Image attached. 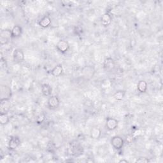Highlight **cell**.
<instances>
[{"label":"cell","mask_w":163,"mask_h":163,"mask_svg":"<svg viewBox=\"0 0 163 163\" xmlns=\"http://www.w3.org/2000/svg\"><path fill=\"white\" fill-rule=\"evenodd\" d=\"M11 38V31L3 30L0 33V43L2 45H5L8 43L10 39Z\"/></svg>","instance_id":"obj_9"},{"label":"cell","mask_w":163,"mask_h":163,"mask_svg":"<svg viewBox=\"0 0 163 163\" xmlns=\"http://www.w3.org/2000/svg\"><path fill=\"white\" fill-rule=\"evenodd\" d=\"M11 96H12V92H11L10 87L7 85H1V87H0L1 99L10 100Z\"/></svg>","instance_id":"obj_2"},{"label":"cell","mask_w":163,"mask_h":163,"mask_svg":"<svg viewBox=\"0 0 163 163\" xmlns=\"http://www.w3.org/2000/svg\"><path fill=\"white\" fill-rule=\"evenodd\" d=\"M150 160L147 157H139L138 159H137V160L136 161V162H139V163H148L150 162Z\"/></svg>","instance_id":"obj_23"},{"label":"cell","mask_w":163,"mask_h":163,"mask_svg":"<svg viewBox=\"0 0 163 163\" xmlns=\"http://www.w3.org/2000/svg\"><path fill=\"white\" fill-rule=\"evenodd\" d=\"M126 95V91L122 90H117L113 94V98L117 101H121L124 99Z\"/></svg>","instance_id":"obj_22"},{"label":"cell","mask_w":163,"mask_h":163,"mask_svg":"<svg viewBox=\"0 0 163 163\" xmlns=\"http://www.w3.org/2000/svg\"><path fill=\"white\" fill-rule=\"evenodd\" d=\"M60 105V100L56 96H49L47 100V106L51 110H55Z\"/></svg>","instance_id":"obj_5"},{"label":"cell","mask_w":163,"mask_h":163,"mask_svg":"<svg viewBox=\"0 0 163 163\" xmlns=\"http://www.w3.org/2000/svg\"><path fill=\"white\" fill-rule=\"evenodd\" d=\"M115 68V62L112 57H107L103 62V69L107 72H112Z\"/></svg>","instance_id":"obj_6"},{"label":"cell","mask_w":163,"mask_h":163,"mask_svg":"<svg viewBox=\"0 0 163 163\" xmlns=\"http://www.w3.org/2000/svg\"><path fill=\"white\" fill-rule=\"evenodd\" d=\"M45 119V116L43 113H42L38 116V117L37 118V122L38 124H41L42 123Z\"/></svg>","instance_id":"obj_24"},{"label":"cell","mask_w":163,"mask_h":163,"mask_svg":"<svg viewBox=\"0 0 163 163\" xmlns=\"http://www.w3.org/2000/svg\"><path fill=\"white\" fill-rule=\"evenodd\" d=\"M110 143L112 146L116 150H121L124 144V141L119 136H115L112 138Z\"/></svg>","instance_id":"obj_4"},{"label":"cell","mask_w":163,"mask_h":163,"mask_svg":"<svg viewBox=\"0 0 163 163\" xmlns=\"http://www.w3.org/2000/svg\"><path fill=\"white\" fill-rule=\"evenodd\" d=\"M147 88H148V85L145 80H140L139 82H138L137 85V89L139 92L141 93L146 92Z\"/></svg>","instance_id":"obj_19"},{"label":"cell","mask_w":163,"mask_h":163,"mask_svg":"<svg viewBox=\"0 0 163 163\" xmlns=\"http://www.w3.org/2000/svg\"><path fill=\"white\" fill-rule=\"evenodd\" d=\"M69 150H70L72 154L75 156H78L81 154H82V147L80 143L77 140H74L70 143Z\"/></svg>","instance_id":"obj_3"},{"label":"cell","mask_w":163,"mask_h":163,"mask_svg":"<svg viewBox=\"0 0 163 163\" xmlns=\"http://www.w3.org/2000/svg\"><path fill=\"white\" fill-rule=\"evenodd\" d=\"M96 73L95 68L92 66H86L82 68L81 74L85 80H90L94 77Z\"/></svg>","instance_id":"obj_1"},{"label":"cell","mask_w":163,"mask_h":163,"mask_svg":"<svg viewBox=\"0 0 163 163\" xmlns=\"http://www.w3.org/2000/svg\"><path fill=\"white\" fill-rule=\"evenodd\" d=\"M52 89L49 84H43L42 85V93L44 96H51L52 95Z\"/></svg>","instance_id":"obj_17"},{"label":"cell","mask_w":163,"mask_h":163,"mask_svg":"<svg viewBox=\"0 0 163 163\" xmlns=\"http://www.w3.org/2000/svg\"><path fill=\"white\" fill-rule=\"evenodd\" d=\"M63 72V66L61 64H57L51 70V75L54 77H59L62 75Z\"/></svg>","instance_id":"obj_18"},{"label":"cell","mask_w":163,"mask_h":163,"mask_svg":"<svg viewBox=\"0 0 163 163\" xmlns=\"http://www.w3.org/2000/svg\"><path fill=\"white\" fill-rule=\"evenodd\" d=\"M51 22L52 20L51 17L49 16L45 15L39 20L38 24L42 28H46L51 24Z\"/></svg>","instance_id":"obj_13"},{"label":"cell","mask_w":163,"mask_h":163,"mask_svg":"<svg viewBox=\"0 0 163 163\" xmlns=\"http://www.w3.org/2000/svg\"><path fill=\"white\" fill-rule=\"evenodd\" d=\"M120 163H128V162H129V161H128L127 160H126V159H121V160H120L119 161Z\"/></svg>","instance_id":"obj_26"},{"label":"cell","mask_w":163,"mask_h":163,"mask_svg":"<svg viewBox=\"0 0 163 163\" xmlns=\"http://www.w3.org/2000/svg\"><path fill=\"white\" fill-rule=\"evenodd\" d=\"M10 100L0 99V113H7L10 108Z\"/></svg>","instance_id":"obj_12"},{"label":"cell","mask_w":163,"mask_h":163,"mask_svg":"<svg viewBox=\"0 0 163 163\" xmlns=\"http://www.w3.org/2000/svg\"><path fill=\"white\" fill-rule=\"evenodd\" d=\"M0 63H1V66L2 68H6L7 67V62H6V59H5L2 56L1 57V61H0Z\"/></svg>","instance_id":"obj_25"},{"label":"cell","mask_w":163,"mask_h":163,"mask_svg":"<svg viewBox=\"0 0 163 163\" xmlns=\"http://www.w3.org/2000/svg\"><path fill=\"white\" fill-rule=\"evenodd\" d=\"M56 49L58 51L61 53H65L69 49V44L67 41L61 40L57 42L56 45Z\"/></svg>","instance_id":"obj_8"},{"label":"cell","mask_w":163,"mask_h":163,"mask_svg":"<svg viewBox=\"0 0 163 163\" xmlns=\"http://www.w3.org/2000/svg\"><path fill=\"white\" fill-rule=\"evenodd\" d=\"M22 28L19 25L15 26L11 30V38H19L22 35Z\"/></svg>","instance_id":"obj_16"},{"label":"cell","mask_w":163,"mask_h":163,"mask_svg":"<svg viewBox=\"0 0 163 163\" xmlns=\"http://www.w3.org/2000/svg\"><path fill=\"white\" fill-rule=\"evenodd\" d=\"M112 86V81L108 78L104 79L101 82L100 87L102 90H107L110 88Z\"/></svg>","instance_id":"obj_20"},{"label":"cell","mask_w":163,"mask_h":163,"mask_svg":"<svg viewBox=\"0 0 163 163\" xmlns=\"http://www.w3.org/2000/svg\"><path fill=\"white\" fill-rule=\"evenodd\" d=\"M20 143H21V141L18 136H11L8 142V148L10 150H15L19 147Z\"/></svg>","instance_id":"obj_10"},{"label":"cell","mask_w":163,"mask_h":163,"mask_svg":"<svg viewBox=\"0 0 163 163\" xmlns=\"http://www.w3.org/2000/svg\"><path fill=\"white\" fill-rule=\"evenodd\" d=\"M119 125V122L115 119L108 117L106 120V127L109 131H113L117 129Z\"/></svg>","instance_id":"obj_11"},{"label":"cell","mask_w":163,"mask_h":163,"mask_svg":"<svg viewBox=\"0 0 163 163\" xmlns=\"http://www.w3.org/2000/svg\"><path fill=\"white\" fill-rule=\"evenodd\" d=\"M24 60V54L21 49H16L13 52V61L15 63H20Z\"/></svg>","instance_id":"obj_7"},{"label":"cell","mask_w":163,"mask_h":163,"mask_svg":"<svg viewBox=\"0 0 163 163\" xmlns=\"http://www.w3.org/2000/svg\"><path fill=\"white\" fill-rule=\"evenodd\" d=\"M112 20V17L111 15L108 13H105L102 16L101 19V24L103 26L107 27L110 25Z\"/></svg>","instance_id":"obj_14"},{"label":"cell","mask_w":163,"mask_h":163,"mask_svg":"<svg viewBox=\"0 0 163 163\" xmlns=\"http://www.w3.org/2000/svg\"><path fill=\"white\" fill-rule=\"evenodd\" d=\"M101 131L98 127H93L90 130V138L93 139H98L101 137Z\"/></svg>","instance_id":"obj_15"},{"label":"cell","mask_w":163,"mask_h":163,"mask_svg":"<svg viewBox=\"0 0 163 163\" xmlns=\"http://www.w3.org/2000/svg\"><path fill=\"white\" fill-rule=\"evenodd\" d=\"M10 122V117L7 113H0V124L2 126L7 125Z\"/></svg>","instance_id":"obj_21"}]
</instances>
